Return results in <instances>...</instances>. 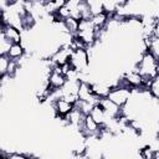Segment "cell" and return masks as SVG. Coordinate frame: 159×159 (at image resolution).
<instances>
[{"mask_svg": "<svg viewBox=\"0 0 159 159\" xmlns=\"http://www.w3.org/2000/svg\"><path fill=\"white\" fill-rule=\"evenodd\" d=\"M66 80H67V78H66V76L61 72L60 66H57V65L52 66L51 71H50L48 75H47V84H48V87H50L52 91L60 89V88L65 84Z\"/></svg>", "mask_w": 159, "mask_h": 159, "instance_id": "5b68a950", "label": "cell"}, {"mask_svg": "<svg viewBox=\"0 0 159 159\" xmlns=\"http://www.w3.org/2000/svg\"><path fill=\"white\" fill-rule=\"evenodd\" d=\"M98 104L102 107V109L104 111L106 116H107V120L108 119H117L119 117L123 116L122 112V107L117 106L114 102H112L111 99H108L107 97L104 98H99L98 99Z\"/></svg>", "mask_w": 159, "mask_h": 159, "instance_id": "8992f818", "label": "cell"}, {"mask_svg": "<svg viewBox=\"0 0 159 159\" xmlns=\"http://www.w3.org/2000/svg\"><path fill=\"white\" fill-rule=\"evenodd\" d=\"M52 107L55 109V116L56 117H65L75 108V104L68 102L67 99H65L62 97H58L57 99H55L52 102Z\"/></svg>", "mask_w": 159, "mask_h": 159, "instance_id": "ba28073f", "label": "cell"}, {"mask_svg": "<svg viewBox=\"0 0 159 159\" xmlns=\"http://www.w3.org/2000/svg\"><path fill=\"white\" fill-rule=\"evenodd\" d=\"M89 60L91 57L87 51V47H81L71 50L68 63L72 67V70H75L80 75H86L88 72L87 70L89 67Z\"/></svg>", "mask_w": 159, "mask_h": 159, "instance_id": "3957f363", "label": "cell"}, {"mask_svg": "<svg viewBox=\"0 0 159 159\" xmlns=\"http://www.w3.org/2000/svg\"><path fill=\"white\" fill-rule=\"evenodd\" d=\"M10 45L11 42L0 32V56H4L7 53L9 48H10Z\"/></svg>", "mask_w": 159, "mask_h": 159, "instance_id": "e0dca14e", "label": "cell"}, {"mask_svg": "<svg viewBox=\"0 0 159 159\" xmlns=\"http://www.w3.org/2000/svg\"><path fill=\"white\" fill-rule=\"evenodd\" d=\"M26 55V48L24 46V43L21 42H16V43H11L10 45V48L6 53V56L12 60V61H20L21 58H24V56Z\"/></svg>", "mask_w": 159, "mask_h": 159, "instance_id": "8fae6325", "label": "cell"}, {"mask_svg": "<svg viewBox=\"0 0 159 159\" xmlns=\"http://www.w3.org/2000/svg\"><path fill=\"white\" fill-rule=\"evenodd\" d=\"M73 36H76L86 47H89L98 41V32L89 19L80 20L77 32Z\"/></svg>", "mask_w": 159, "mask_h": 159, "instance_id": "7a4b0ae2", "label": "cell"}, {"mask_svg": "<svg viewBox=\"0 0 159 159\" xmlns=\"http://www.w3.org/2000/svg\"><path fill=\"white\" fill-rule=\"evenodd\" d=\"M132 88L128 86H123V84H114L111 87V91L107 96L108 99H111L112 102H114L117 106L123 107L130 98L132 96Z\"/></svg>", "mask_w": 159, "mask_h": 159, "instance_id": "277c9868", "label": "cell"}, {"mask_svg": "<svg viewBox=\"0 0 159 159\" xmlns=\"http://www.w3.org/2000/svg\"><path fill=\"white\" fill-rule=\"evenodd\" d=\"M147 91H148V93H149L153 98H155V99L159 98V76L152 78V80L148 82V84H147Z\"/></svg>", "mask_w": 159, "mask_h": 159, "instance_id": "4fadbf2b", "label": "cell"}, {"mask_svg": "<svg viewBox=\"0 0 159 159\" xmlns=\"http://www.w3.org/2000/svg\"><path fill=\"white\" fill-rule=\"evenodd\" d=\"M9 63H10V58H9L6 55L0 56V80L4 78V77L7 75Z\"/></svg>", "mask_w": 159, "mask_h": 159, "instance_id": "2e32d148", "label": "cell"}, {"mask_svg": "<svg viewBox=\"0 0 159 159\" xmlns=\"http://www.w3.org/2000/svg\"><path fill=\"white\" fill-rule=\"evenodd\" d=\"M91 14H97V12H101V11H104L103 9V1L102 0H84Z\"/></svg>", "mask_w": 159, "mask_h": 159, "instance_id": "9a60e30c", "label": "cell"}, {"mask_svg": "<svg viewBox=\"0 0 159 159\" xmlns=\"http://www.w3.org/2000/svg\"><path fill=\"white\" fill-rule=\"evenodd\" d=\"M6 1H7V2H9V4H11V2H14V1H15V0H6Z\"/></svg>", "mask_w": 159, "mask_h": 159, "instance_id": "ac0fdd59", "label": "cell"}, {"mask_svg": "<svg viewBox=\"0 0 159 159\" xmlns=\"http://www.w3.org/2000/svg\"><path fill=\"white\" fill-rule=\"evenodd\" d=\"M88 114H89L91 118H92L98 125H101V127H103L104 123L107 122V116H106L104 111L102 109V107H101L98 103L93 104V107L91 108V111H89Z\"/></svg>", "mask_w": 159, "mask_h": 159, "instance_id": "7c38bea8", "label": "cell"}, {"mask_svg": "<svg viewBox=\"0 0 159 159\" xmlns=\"http://www.w3.org/2000/svg\"><path fill=\"white\" fill-rule=\"evenodd\" d=\"M1 34L11 42V43H16V42H21L22 41V31L19 30L17 27H14L11 25H2L1 29Z\"/></svg>", "mask_w": 159, "mask_h": 159, "instance_id": "9c48e42d", "label": "cell"}, {"mask_svg": "<svg viewBox=\"0 0 159 159\" xmlns=\"http://www.w3.org/2000/svg\"><path fill=\"white\" fill-rule=\"evenodd\" d=\"M134 68L142 75L144 86L147 87L148 82L152 78L159 76V58L154 57L150 52L144 51L139 56V60H137Z\"/></svg>", "mask_w": 159, "mask_h": 159, "instance_id": "6da1fadb", "label": "cell"}, {"mask_svg": "<svg viewBox=\"0 0 159 159\" xmlns=\"http://www.w3.org/2000/svg\"><path fill=\"white\" fill-rule=\"evenodd\" d=\"M78 20L73 19V17H67L65 20H62V25L65 27V30L67 32H70L71 35H75L77 32V29H78Z\"/></svg>", "mask_w": 159, "mask_h": 159, "instance_id": "5bb4252c", "label": "cell"}, {"mask_svg": "<svg viewBox=\"0 0 159 159\" xmlns=\"http://www.w3.org/2000/svg\"><path fill=\"white\" fill-rule=\"evenodd\" d=\"M124 83L127 86H129L132 89H138V88H147L144 86V81H143V77L142 75L133 67L132 70L124 72V75L122 76Z\"/></svg>", "mask_w": 159, "mask_h": 159, "instance_id": "52a82bcc", "label": "cell"}, {"mask_svg": "<svg viewBox=\"0 0 159 159\" xmlns=\"http://www.w3.org/2000/svg\"><path fill=\"white\" fill-rule=\"evenodd\" d=\"M91 84V89L93 92V94L97 97V98H104L108 96L109 91H111V87L112 84L106 82V81H94V82H89Z\"/></svg>", "mask_w": 159, "mask_h": 159, "instance_id": "30bf717a", "label": "cell"}]
</instances>
